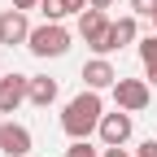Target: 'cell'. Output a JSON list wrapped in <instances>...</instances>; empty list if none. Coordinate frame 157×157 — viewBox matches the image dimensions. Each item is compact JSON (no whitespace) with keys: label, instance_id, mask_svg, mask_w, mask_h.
Masks as SVG:
<instances>
[{"label":"cell","instance_id":"1","mask_svg":"<svg viewBox=\"0 0 157 157\" xmlns=\"http://www.w3.org/2000/svg\"><path fill=\"white\" fill-rule=\"evenodd\" d=\"M101 118H105V101H101V92H78L74 101L66 105L61 113V131L70 135V140H87V135L101 127Z\"/></svg>","mask_w":157,"mask_h":157},{"label":"cell","instance_id":"2","mask_svg":"<svg viewBox=\"0 0 157 157\" xmlns=\"http://www.w3.org/2000/svg\"><path fill=\"white\" fill-rule=\"evenodd\" d=\"M26 48H31V57H39V61H48V57H66V52H70V31H66L61 22H44V26L31 31Z\"/></svg>","mask_w":157,"mask_h":157},{"label":"cell","instance_id":"3","mask_svg":"<svg viewBox=\"0 0 157 157\" xmlns=\"http://www.w3.org/2000/svg\"><path fill=\"white\" fill-rule=\"evenodd\" d=\"M113 101H118V109L140 113L153 101V87H148V78H118V83H113Z\"/></svg>","mask_w":157,"mask_h":157},{"label":"cell","instance_id":"4","mask_svg":"<svg viewBox=\"0 0 157 157\" xmlns=\"http://www.w3.org/2000/svg\"><path fill=\"white\" fill-rule=\"evenodd\" d=\"M31 101V78L26 74H0V113H17Z\"/></svg>","mask_w":157,"mask_h":157},{"label":"cell","instance_id":"5","mask_svg":"<svg viewBox=\"0 0 157 157\" xmlns=\"http://www.w3.org/2000/svg\"><path fill=\"white\" fill-rule=\"evenodd\" d=\"M109 13L105 9H83V13H78V35H83V44L96 52V48H101L105 44V35H109Z\"/></svg>","mask_w":157,"mask_h":157},{"label":"cell","instance_id":"6","mask_svg":"<svg viewBox=\"0 0 157 157\" xmlns=\"http://www.w3.org/2000/svg\"><path fill=\"white\" fill-rule=\"evenodd\" d=\"M131 131H135V122H131V113H127V109L105 113V118H101V127H96V135L105 140V148H113V144H127V140H131Z\"/></svg>","mask_w":157,"mask_h":157},{"label":"cell","instance_id":"7","mask_svg":"<svg viewBox=\"0 0 157 157\" xmlns=\"http://www.w3.org/2000/svg\"><path fill=\"white\" fill-rule=\"evenodd\" d=\"M31 131L22 127V122H9V118H5V122H0V153H5V157H31Z\"/></svg>","mask_w":157,"mask_h":157},{"label":"cell","instance_id":"8","mask_svg":"<svg viewBox=\"0 0 157 157\" xmlns=\"http://www.w3.org/2000/svg\"><path fill=\"white\" fill-rule=\"evenodd\" d=\"M31 31H35V26L26 22L22 9H5V13H0V44H26Z\"/></svg>","mask_w":157,"mask_h":157},{"label":"cell","instance_id":"9","mask_svg":"<svg viewBox=\"0 0 157 157\" xmlns=\"http://www.w3.org/2000/svg\"><path fill=\"white\" fill-rule=\"evenodd\" d=\"M118 78H122V74L109 66V57H92V61L83 66V87H92V92H105V87H113Z\"/></svg>","mask_w":157,"mask_h":157},{"label":"cell","instance_id":"10","mask_svg":"<svg viewBox=\"0 0 157 157\" xmlns=\"http://www.w3.org/2000/svg\"><path fill=\"white\" fill-rule=\"evenodd\" d=\"M135 13H127V17H118V22L109 26V35H105V44L96 48V57H109V52H118V48H127L131 39H135Z\"/></svg>","mask_w":157,"mask_h":157},{"label":"cell","instance_id":"11","mask_svg":"<svg viewBox=\"0 0 157 157\" xmlns=\"http://www.w3.org/2000/svg\"><path fill=\"white\" fill-rule=\"evenodd\" d=\"M83 9H92V0H44V5H39L44 22H61V17H70V13H83Z\"/></svg>","mask_w":157,"mask_h":157},{"label":"cell","instance_id":"12","mask_svg":"<svg viewBox=\"0 0 157 157\" xmlns=\"http://www.w3.org/2000/svg\"><path fill=\"white\" fill-rule=\"evenodd\" d=\"M57 78H48V74H35L31 78V105H39V109H48L52 101H57Z\"/></svg>","mask_w":157,"mask_h":157},{"label":"cell","instance_id":"13","mask_svg":"<svg viewBox=\"0 0 157 157\" xmlns=\"http://www.w3.org/2000/svg\"><path fill=\"white\" fill-rule=\"evenodd\" d=\"M140 61H144V70H153V66H157V35L140 39Z\"/></svg>","mask_w":157,"mask_h":157},{"label":"cell","instance_id":"14","mask_svg":"<svg viewBox=\"0 0 157 157\" xmlns=\"http://www.w3.org/2000/svg\"><path fill=\"white\" fill-rule=\"evenodd\" d=\"M131 13L135 17H157V0H131Z\"/></svg>","mask_w":157,"mask_h":157},{"label":"cell","instance_id":"15","mask_svg":"<svg viewBox=\"0 0 157 157\" xmlns=\"http://www.w3.org/2000/svg\"><path fill=\"white\" fill-rule=\"evenodd\" d=\"M66 157H101V153H96V148H92L87 140H74V144L66 148Z\"/></svg>","mask_w":157,"mask_h":157},{"label":"cell","instance_id":"16","mask_svg":"<svg viewBox=\"0 0 157 157\" xmlns=\"http://www.w3.org/2000/svg\"><path fill=\"white\" fill-rule=\"evenodd\" d=\"M135 157H157V140H144L140 148H135Z\"/></svg>","mask_w":157,"mask_h":157},{"label":"cell","instance_id":"17","mask_svg":"<svg viewBox=\"0 0 157 157\" xmlns=\"http://www.w3.org/2000/svg\"><path fill=\"white\" fill-rule=\"evenodd\" d=\"M39 5H44V0H13V9H22V13L26 9H39Z\"/></svg>","mask_w":157,"mask_h":157},{"label":"cell","instance_id":"18","mask_svg":"<svg viewBox=\"0 0 157 157\" xmlns=\"http://www.w3.org/2000/svg\"><path fill=\"white\" fill-rule=\"evenodd\" d=\"M101 157H131V153H127V148H122V144H113V148H105V153H101Z\"/></svg>","mask_w":157,"mask_h":157},{"label":"cell","instance_id":"19","mask_svg":"<svg viewBox=\"0 0 157 157\" xmlns=\"http://www.w3.org/2000/svg\"><path fill=\"white\" fill-rule=\"evenodd\" d=\"M92 9H113V0H92Z\"/></svg>","mask_w":157,"mask_h":157},{"label":"cell","instance_id":"20","mask_svg":"<svg viewBox=\"0 0 157 157\" xmlns=\"http://www.w3.org/2000/svg\"><path fill=\"white\" fill-rule=\"evenodd\" d=\"M148 83H153V87H157V66H153V70H148Z\"/></svg>","mask_w":157,"mask_h":157},{"label":"cell","instance_id":"21","mask_svg":"<svg viewBox=\"0 0 157 157\" xmlns=\"http://www.w3.org/2000/svg\"><path fill=\"white\" fill-rule=\"evenodd\" d=\"M153 31H157V17H153Z\"/></svg>","mask_w":157,"mask_h":157}]
</instances>
